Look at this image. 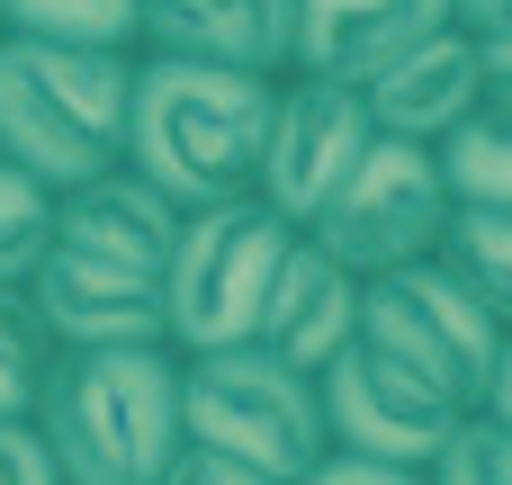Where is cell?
Wrapping results in <instances>:
<instances>
[{"label":"cell","mask_w":512,"mask_h":485,"mask_svg":"<svg viewBox=\"0 0 512 485\" xmlns=\"http://www.w3.org/2000/svg\"><path fill=\"white\" fill-rule=\"evenodd\" d=\"M297 485H432V468H396V459H360V450H324Z\"/></svg>","instance_id":"22"},{"label":"cell","mask_w":512,"mask_h":485,"mask_svg":"<svg viewBox=\"0 0 512 485\" xmlns=\"http://www.w3.org/2000/svg\"><path fill=\"white\" fill-rule=\"evenodd\" d=\"M45 360H54V342H45V324H36L27 288H0V423H18V414L36 405Z\"/></svg>","instance_id":"20"},{"label":"cell","mask_w":512,"mask_h":485,"mask_svg":"<svg viewBox=\"0 0 512 485\" xmlns=\"http://www.w3.org/2000/svg\"><path fill=\"white\" fill-rule=\"evenodd\" d=\"M360 342V270H342L324 243H288L279 252V279H270V297H261V324H252V351H270V360H288V369H324V360H342Z\"/></svg>","instance_id":"12"},{"label":"cell","mask_w":512,"mask_h":485,"mask_svg":"<svg viewBox=\"0 0 512 485\" xmlns=\"http://www.w3.org/2000/svg\"><path fill=\"white\" fill-rule=\"evenodd\" d=\"M297 243L288 216H270L261 198H225V207H189L180 243L162 261V333L171 351H234L261 324V297L279 279V252Z\"/></svg>","instance_id":"5"},{"label":"cell","mask_w":512,"mask_h":485,"mask_svg":"<svg viewBox=\"0 0 512 485\" xmlns=\"http://www.w3.org/2000/svg\"><path fill=\"white\" fill-rule=\"evenodd\" d=\"M432 261H441L495 324H512V216H504V207H450Z\"/></svg>","instance_id":"16"},{"label":"cell","mask_w":512,"mask_h":485,"mask_svg":"<svg viewBox=\"0 0 512 485\" xmlns=\"http://www.w3.org/2000/svg\"><path fill=\"white\" fill-rule=\"evenodd\" d=\"M54 243V189H36L18 162H0V288H27Z\"/></svg>","instance_id":"19"},{"label":"cell","mask_w":512,"mask_h":485,"mask_svg":"<svg viewBox=\"0 0 512 485\" xmlns=\"http://www.w3.org/2000/svg\"><path fill=\"white\" fill-rule=\"evenodd\" d=\"M0 162H9V153H0Z\"/></svg>","instance_id":"28"},{"label":"cell","mask_w":512,"mask_h":485,"mask_svg":"<svg viewBox=\"0 0 512 485\" xmlns=\"http://www.w3.org/2000/svg\"><path fill=\"white\" fill-rule=\"evenodd\" d=\"M477 72H486V99L512 108V36H477Z\"/></svg>","instance_id":"26"},{"label":"cell","mask_w":512,"mask_h":485,"mask_svg":"<svg viewBox=\"0 0 512 485\" xmlns=\"http://www.w3.org/2000/svg\"><path fill=\"white\" fill-rule=\"evenodd\" d=\"M450 225V180H441V153L432 144H396V135H369V153L351 162V180L315 207L306 243H324L342 270L378 279V270H405L441 243Z\"/></svg>","instance_id":"6"},{"label":"cell","mask_w":512,"mask_h":485,"mask_svg":"<svg viewBox=\"0 0 512 485\" xmlns=\"http://www.w3.org/2000/svg\"><path fill=\"white\" fill-rule=\"evenodd\" d=\"M450 27H468V36H512V0H450Z\"/></svg>","instance_id":"27"},{"label":"cell","mask_w":512,"mask_h":485,"mask_svg":"<svg viewBox=\"0 0 512 485\" xmlns=\"http://www.w3.org/2000/svg\"><path fill=\"white\" fill-rule=\"evenodd\" d=\"M468 414H486V423H504V432H512V324H504V342H495V369H486V387H477Z\"/></svg>","instance_id":"25"},{"label":"cell","mask_w":512,"mask_h":485,"mask_svg":"<svg viewBox=\"0 0 512 485\" xmlns=\"http://www.w3.org/2000/svg\"><path fill=\"white\" fill-rule=\"evenodd\" d=\"M432 485H512V432L486 414H459V432L432 459Z\"/></svg>","instance_id":"21"},{"label":"cell","mask_w":512,"mask_h":485,"mask_svg":"<svg viewBox=\"0 0 512 485\" xmlns=\"http://www.w3.org/2000/svg\"><path fill=\"white\" fill-rule=\"evenodd\" d=\"M360 342L387 351V360H405L414 378H432L450 405H477L504 324H495V315H486V306L423 252V261H405V270L360 279Z\"/></svg>","instance_id":"7"},{"label":"cell","mask_w":512,"mask_h":485,"mask_svg":"<svg viewBox=\"0 0 512 485\" xmlns=\"http://www.w3.org/2000/svg\"><path fill=\"white\" fill-rule=\"evenodd\" d=\"M27 306H36V324H45L54 351H171V333H162V279L81 261L63 243H45V261L27 279Z\"/></svg>","instance_id":"10"},{"label":"cell","mask_w":512,"mask_h":485,"mask_svg":"<svg viewBox=\"0 0 512 485\" xmlns=\"http://www.w3.org/2000/svg\"><path fill=\"white\" fill-rule=\"evenodd\" d=\"M360 108H369V126L396 135V144H441L459 117L486 108L477 36H468V27H432V36H414L396 63H378V72L360 81Z\"/></svg>","instance_id":"11"},{"label":"cell","mask_w":512,"mask_h":485,"mask_svg":"<svg viewBox=\"0 0 512 485\" xmlns=\"http://www.w3.org/2000/svg\"><path fill=\"white\" fill-rule=\"evenodd\" d=\"M126 90L135 54L0 36V153L54 198L81 189L126 162Z\"/></svg>","instance_id":"3"},{"label":"cell","mask_w":512,"mask_h":485,"mask_svg":"<svg viewBox=\"0 0 512 485\" xmlns=\"http://www.w3.org/2000/svg\"><path fill=\"white\" fill-rule=\"evenodd\" d=\"M162 485H279V477H261V468H243V459H225V450H189V441H180V459L162 468Z\"/></svg>","instance_id":"24"},{"label":"cell","mask_w":512,"mask_h":485,"mask_svg":"<svg viewBox=\"0 0 512 485\" xmlns=\"http://www.w3.org/2000/svg\"><path fill=\"white\" fill-rule=\"evenodd\" d=\"M180 441L189 450H225L261 477L297 485L324 459V405L315 378L234 342V351H189L180 360Z\"/></svg>","instance_id":"4"},{"label":"cell","mask_w":512,"mask_h":485,"mask_svg":"<svg viewBox=\"0 0 512 485\" xmlns=\"http://www.w3.org/2000/svg\"><path fill=\"white\" fill-rule=\"evenodd\" d=\"M54 243L81 252V261H108V270L162 279V261L180 243V207L117 162V171H99V180H81V189L54 198Z\"/></svg>","instance_id":"13"},{"label":"cell","mask_w":512,"mask_h":485,"mask_svg":"<svg viewBox=\"0 0 512 485\" xmlns=\"http://www.w3.org/2000/svg\"><path fill=\"white\" fill-rule=\"evenodd\" d=\"M144 0H0V36H36V45H99V54H135Z\"/></svg>","instance_id":"18"},{"label":"cell","mask_w":512,"mask_h":485,"mask_svg":"<svg viewBox=\"0 0 512 485\" xmlns=\"http://www.w3.org/2000/svg\"><path fill=\"white\" fill-rule=\"evenodd\" d=\"M369 108L351 81H315V72H279V99H270V135H261V171H252V198L270 216H288L297 234L315 225V207L351 180V162L369 153Z\"/></svg>","instance_id":"8"},{"label":"cell","mask_w":512,"mask_h":485,"mask_svg":"<svg viewBox=\"0 0 512 485\" xmlns=\"http://www.w3.org/2000/svg\"><path fill=\"white\" fill-rule=\"evenodd\" d=\"M0 485H63L54 477V450L36 441V423L18 414V423H0Z\"/></svg>","instance_id":"23"},{"label":"cell","mask_w":512,"mask_h":485,"mask_svg":"<svg viewBox=\"0 0 512 485\" xmlns=\"http://www.w3.org/2000/svg\"><path fill=\"white\" fill-rule=\"evenodd\" d=\"M27 423L63 485H162L180 459V351H54Z\"/></svg>","instance_id":"2"},{"label":"cell","mask_w":512,"mask_h":485,"mask_svg":"<svg viewBox=\"0 0 512 485\" xmlns=\"http://www.w3.org/2000/svg\"><path fill=\"white\" fill-rule=\"evenodd\" d=\"M441 180H450V207H504L512 216V108H477V117H459L441 144Z\"/></svg>","instance_id":"17"},{"label":"cell","mask_w":512,"mask_h":485,"mask_svg":"<svg viewBox=\"0 0 512 485\" xmlns=\"http://www.w3.org/2000/svg\"><path fill=\"white\" fill-rule=\"evenodd\" d=\"M432 27H450V0H297L288 72H315V81H351L360 90L378 63H396Z\"/></svg>","instance_id":"14"},{"label":"cell","mask_w":512,"mask_h":485,"mask_svg":"<svg viewBox=\"0 0 512 485\" xmlns=\"http://www.w3.org/2000/svg\"><path fill=\"white\" fill-rule=\"evenodd\" d=\"M279 72H234V63H189V54H144L126 90V171L153 180L180 216L252 198L261 135H270Z\"/></svg>","instance_id":"1"},{"label":"cell","mask_w":512,"mask_h":485,"mask_svg":"<svg viewBox=\"0 0 512 485\" xmlns=\"http://www.w3.org/2000/svg\"><path fill=\"white\" fill-rule=\"evenodd\" d=\"M315 405H324V450H360V459H396V468H432L468 414L432 378H414L405 360H387L369 342H351L342 360L315 369Z\"/></svg>","instance_id":"9"},{"label":"cell","mask_w":512,"mask_h":485,"mask_svg":"<svg viewBox=\"0 0 512 485\" xmlns=\"http://www.w3.org/2000/svg\"><path fill=\"white\" fill-rule=\"evenodd\" d=\"M135 45L189 54V63H234V72H288L297 0H144Z\"/></svg>","instance_id":"15"}]
</instances>
